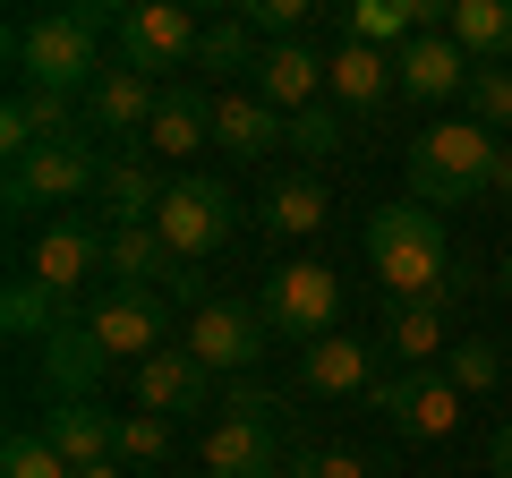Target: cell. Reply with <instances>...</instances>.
<instances>
[{"label": "cell", "instance_id": "obj_1", "mask_svg": "<svg viewBox=\"0 0 512 478\" xmlns=\"http://www.w3.org/2000/svg\"><path fill=\"white\" fill-rule=\"evenodd\" d=\"M103 35H120V9H103V0H86V9H52V18H18V26H9V69H18V86H43V94L86 103L94 77L111 69Z\"/></svg>", "mask_w": 512, "mask_h": 478}, {"label": "cell", "instance_id": "obj_2", "mask_svg": "<svg viewBox=\"0 0 512 478\" xmlns=\"http://www.w3.org/2000/svg\"><path fill=\"white\" fill-rule=\"evenodd\" d=\"M367 265L384 274V299H436L453 282V239L436 205H376L367 214Z\"/></svg>", "mask_w": 512, "mask_h": 478}, {"label": "cell", "instance_id": "obj_3", "mask_svg": "<svg viewBox=\"0 0 512 478\" xmlns=\"http://www.w3.org/2000/svg\"><path fill=\"white\" fill-rule=\"evenodd\" d=\"M495 154H504V137H487L478 120H427L402 154V180L419 205L444 214V205H470L495 188Z\"/></svg>", "mask_w": 512, "mask_h": 478}, {"label": "cell", "instance_id": "obj_4", "mask_svg": "<svg viewBox=\"0 0 512 478\" xmlns=\"http://www.w3.org/2000/svg\"><path fill=\"white\" fill-rule=\"evenodd\" d=\"M256 316H265V333L308 350L325 333H342V282H333V265L291 257V265H274V274L256 282Z\"/></svg>", "mask_w": 512, "mask_h": 478}, {"label": "cell", "instance_id": "obj_5", "mask_svg": "<svg viewBox=\"0 0 512 478\" xmlns=\"http://www.w3.org/2000/svg\"><path fill=\"white\" fill-rule=\"evenodd\" d=\"M154 231L171 239V257H180V265H205L222 239L239 231L231 180H214V171H180V180H171V197H163V214H154Z\"/></svg>", "mask_w": 512, "mask_h": 478}, {"label": "cell", "instance_id": "obj_6", "mask_svg": "<svg viewBox=\"0 0 512 478\" xmlns=\"http://www.w3.org/2000/svg\"><path fill=\"white\" fill-rule=\"evenodd\" d=\"M120 69L154 77L163 86V69H197V43H205V18H188L180 0H137V9H120Z\"/></svg>", "mask_w": 512, "mask_h": 478}, {"label": "cell", "instance_id": "obj_7", "mask_svg": "<svg viewBox=\"0 0 512 478\" xmlns=\"http://www.w3.org/2000/svg\"><path fill=\"white\" fill-rule=\"evenodd\" d=\"M103 188V154L86 146V137H60V146H43V154H26V163H9V214H43V205H77V197H94Z\"/></svg>", "mask_w": 512, "mask_h": 478}, {"label": "cell", "instance_id": "obj_8", "mask_svg": "<svg viewBox=\"0 0 512 478\" xmlns=\"http://www.w3.org/2000/svg\"><path fill=\"white\" fill-rule=\"evenodd\" d=\"M367 410H376L384 427L402 444H436L461 427V393L444 368H410V376H376V393H367Z\"/></svg>", "mask_w": 512, "mask_h": 478}, {"label": "cell", "instance_id": "obj_9", "mask_svg": "<svg viewBox=\"0 0 512 478\" xmlns=\"http://www.w3.org/2000/svg\"><path fill=\"white\" fill-rule=\"evenodd\" d=\"M188 350H197L214 376H248L256 359H265V316H256V299H205V308L188 316Z\"/></svg>", "mask_w": 512, "mask_h": 478}, {"label": "cell", "instance_id": "obj_10", "mask_svg": "<svg viewBox=\"0 0 512 478\" xmlns=\"http://www.w3.org/2000/svg\"><path fill=\"white\" fill-rule=\"evenodd\" d=\"M86 325H94V342L111 350V359H137L146 368L154 350H171L163 333H171V299L163 291H103L86 308Z\"/></svg>", "mask_w": 512, "mask_h": 478}, {"label": "cell", "instance_id": "obj_11", "mask_svg": "<svg viewBox=\"0 0 512 478\" xmlns=\"http://www.w3.org/2000/svg\"><path fill=\"white\" fill-rule=\"evenodd\" d=\"M128 393H137V410H154V419H180V410H205V402H214L222 376L205 368L188 342H171V350H154L146 368H137V385H128Z\"/></svg>", "mask_w": 512, "mask_h": 478}, {"label": "cell", "instance_id": "obj_12", "mask_svg": "<svg viewBox=\"0 0 512 478\" xmlns=\"http://www.w3.org/2000/svg\"><path fill=\"white\" fill-rule=\"evenodd\" d=\"M299 385H308L316 402H367V393H376V342H359V333L308 342L299 350Z\"/></svg>", "mask_w": 512, "mask_h": 478}, {"label": "cell", "instance_id": "obj_13", "mask_svg": "<svg viewBox=\"0 0 512 478\" xmlns=\"http://www.w3.org/2000/svg\"><path fill=\"white\" fill-rule=\"evenodd\" d=\"M103 248H111V231H94V222L60 214L52 231L35 239V257H26V274H35V282H52V291L69 299V291H86V282L103 274Z\"/></svg>", "mask_w": 512, "mask_h": 478}, {"label": "cell", "instance_id": "obj_14", "mask_svg": "<svg viewBox=\"0 0 512 478\" xmlns=\"http://www.w3.org/2000/svg\"><path fill=\"white\" fill-rule=\"evenodd\" d=\"M111 368H120V359H111V350L94 342V325H86V316H69V325H60L52 342H43V385H52V402H94Z\"/></svg>", "mask_w": 512, "mask_h": 478}, {"label": "cell", "instance_id": "obj_15", "mask_svg": "<svg viewBox=\"0 0 512 478\" xmlns=\"http://www.w3.org/2000/svg\"><path fill=\"white\" fill-rule=\"evenodd\" d=\"M393 77H402L410 103H453V94H470V52L453 35H410L393 52Z\"/></svg>", "mask_w": 512, "mask_h": 478}, {"label": "cell", "instance_id": "obj_16", "mask_svg": "<svg viewBox=\"0 0 512 478\" xmlns=\"http://www.w3.org/2000/svg\"><path fill=\"white\" fill-rule=\"evenodd\" d=\"M154 111H163V86L137 77V69H120V60H111V69L94 77V94H86V120H94V129H103V137H137V146H146Z\"/></svg>", "mask_w": 512, "mask_h": 478}, {"label": "cell", "instance_id": "obj_17", "mask_svg": "<svg viewBox=\"0 0 512 478\" xmlns=\"http://www.w3.org/2000/svg\"><path fill=\"white\" fill-rule=\"evenodd\" d=\"M60 137H77V103H69V94H43V86L9 94V111H0V154H9V163L60 146Z\"/></svg>", "mask_w": 512, "mask_h": 478}, {"label": "cell", "instance_id": "obj_18", "mask_svg": "<svg viewBox=\"0 0 512 478\" xmlns=\"http://www.w3.org/2000/svg\"><path fill=\"white\" fill-rule=\"evenodd\" d=\"M316 94H325V52L316 43H265L256 52V103H274L282 120H299Z\"/></svg>", "mask_w": 512, "mask_h": 478}, {"label": "cell", "instance_id": "obj_19", "mask_svg": "<svg viewBox=\"0 0 512 478\" xmlns=\"http://www.w3.org/2000/svg\"><path fill=\"white\" fill-rule=\"evenodd\" d=\"M205 478H282L274 419H214L205 427Z\"/></svg>", "mask_w": 512, "mask_h": 478}, {"label": "cell", "instance_id": "obj_20", "mask_svg": "<svg viewBox=\"0 0 512 478\" xmlns=\"http://www.w3.org/2000/svg\"><path fill=\"white\" fill-rule=\"evenodd\" d=\"M103 274H111V291H163V299H171V282H180L188 265L171 257V239L154 231V222H137V231H111Z\"/></svg>", "mask_w": 512, "mask_h": 478}, {"label": "cell", "instance_id": "obj_21", "mask_svg": "<svg viewBox=\"0 0 512 478\" xmlns=\"http://www.w3.org/2000/svg\"><path fill=\"white\" fill-rule=\"evenodd\" d=\"M214 146L239 154V163H256V154L291 146V120L274 103H256V86H231V94H214Z\"/></svg>", "mask_w": 512, "mask_h": 478}, {"label": "cell", "instance_id": "obj_22", "mask_svg": "<svg viewBox=\"0 0 512 478\" xmlns=\"http://www.w3.org/2000/svg\"><path fill=\"white\" fill-rule=\"evenodd\" d=\"M103 214H111V231H137V222H154L163 214V197H171V180L146 163V154H103Z\"/></svg>", "mask_w": 512, "mask_h": 478}, {"label": "cell", "instance_id": "obj_23", "mask_svg": "<svg viewBox=\"0 0 512 478\" xmlns=\"http://www.w3.org/2000/svg\"><path fill=\"white\" fill-rule=\"evenodd\" d=\"M197 146H214V94L188 77V86H163V111H154V129H146V154L188 163Z\"/></svg>", "mask_w": 512, "mask_h": 478}, {"label": "cell", "instance_id": "obj_24", "mask_svg": "<svg viewBox=\"0 0 512 478\" xmlns=\"http://www.w3.org/2000/svg\"><path fill=\"white\" fill-rule=\"evenodd\" d=\"M393 86H402V77H393V52H376V43H350V35H342V43L325 52V94H333L342 111H376Z\"/></svg>", "mask_w": 512, "mask_h": 478}, {"label": "cell", "instance_id": "obj_25", "mask_svg": "<svg viewBox=\"0 0 512 478\" xmlns=\"http://www.w3.org/2000/svg\"><path fill=\"white\" fill-rule=\"evenodd\" d=\"M43 436L60 444L69 470H94V461H120V419L103 402H52L43 410Z\"/></svg>", "mask_w": 512, "mask_h": 478}, {"label": "cell", "instance_id": "obj_26", "mask_svg": "<svg viewBox=\"0 0 512 478\" xmlns=\"http://www.w3.org/2000/svg\"><path fill=\"white\" fill-rule=\"evenodd\" d=\"M376 350H393V368H427L444 350V308L436 299H384V333H376Z\"/></svg>", "mask_w": 512, "mask_h": 478}, {"label": "cell", "instance_id": "obj_27", "mask_svg": "<svg viewBox=\"0 0 512 478\" xmlns=\"http://www.w3.org/2000/svg\"><path fill=\"white\" fill-rule=\"evenodd\" d=\"M444 35L470 52V69H512V0H453Z\"/></svg>", "mask_w": 512, "mask_h": 478}, {"label": "cell", "instance_id": "obj_28", "mask_svg": "<svg viewBox=\"0 0 512 478\" xmlns=\"http://www.w3.org/2000/svg\"><path fill=\"white\" fill-rule=\"evenodd\" d=\"M256 231H274V239H308V231H325V180H282V188H265V205H256Z\"/></svg>", "mask_w": 512, "mask_h": 478}, {"label": "cell", "instance_id": "obj_29", "mask_svg": "<svg viewBox=\"0 0 512 478\" xmlns=\"http://www.w3.org/2000/svg\"><path fill=\"white\" fill-rule=\"evenodd\" d=\"M0 325L18 333V342H52V333L69 325V308H60V291H52V282L18 274V282H9V299H0Z\"/></svg>", "mask_w": 512, "mask_h": 478}, {"label": "cell", "instance_id": "obj_30", "mask_svg": "<svg viewBox=\"0 0 512 478\" xmlns=\"http://www.w3.org/2000/svg\"><path fill=\"white\" fill-rule=\"evenodd\" d=\"M256 52H265V43L248 35V18H222V26H205L197 69H188V77H231V69H256Z\"/></svg>", "mask_w": 512, "mask_h": 478}, {"label": "cell", "instance_id": "obj_31", "mask_svg": "<svg viewBox=\"0 0 512 478\" xmlns=\"http://www.w3.org/2000/svg\"><path fill=\"white\" fill-rule=\"evenodd\" d=\"M0 478H77V470L60 461V444L43 436V427H9V444H0Z\"/></svg>", "mask_w": 512, "mask_h": 478}, {"label": "cell", "instance_id": "obj_32", "mask_svg": "<svg viewBox=\"0 0 512 478\" xmlns=\"http://www.w3.org/2000/svg\"><path fill=\"white\" fill-rule=\"evenodd\" d=\"M461 120H478L487 137H512V69H470V94H461Z\"/></svg>", "mask_w": 512, "mask_h": 478}, {"label": "cell", "instance_id": "obj_33", "mask_svg": "<svg viewBox=\"0 0 512 478\" xmlns=\"http://www.w3.org/2000/svg\"><path fill=\"white\" fill-rule=\"evenodd\" d=\"M444 376H453L461 402H470V393H495V385H504V350H495V342H453V350H444Z\"/></svg>", "mask_w": 512, "mask_h": 478}, {"label": "cell", "instance_id": "obj_34", "mask_svg": "<svg viewBox=\"0 0 512 478\" xmlns=\"http://www.w3.org/2000/svg\"><path fill=\"white\" fill-rule=\"evenodd\" d=\"M163 461H171V419L128 410L120 419V470H163Z\"/></svg>", "mask_w": 512, "mask_h": 478}, {"label": "cell", "instance_id": "obj_35", "mask_svg": "<svg viewBox=\"0 0 512 478\" xmlns=\"http://www.w3.org/2000/svg\"><path fill=\"white\" fill-rule=\"evenodd\" d=\"M291 146H299V154H342V146H350V120H342L333 103H308V111L291 120Z\"/></svg>", "mask_w": 512, "mask_h": 478}, {"label": "cell", "instance_id": "obj_36", "mask_svg": "<svg viewBox=\"0 0 512 478\" xmlns=\"http://www.w3.org/2000/svg\"><path fill=\"white\" fill-rule=\"evenodd\" d=\"M239 18H248V35H265V43H299L308 0H239Z\"/></svg>", "mask_w": 512, "mask_h": 478}, {"label": "cell", "instance_id": "obj_37", "mask_svg": "<svg viewBox=\"0 0 512 478\" xmlns=\"http://www.w3.org/2000/svg\"><path fill=\"white\" fill-rule=\"evenodd\" d=\"M291 478H376V470H367L359 453H299Z\"/></svg>", "mask_w": 512, "mask_h": 478}, {"label": "cell", "instance_id": "obj_38", "mask_svg": "<svg viewBox=\"0 0 512 478\" xmlns=\"http://www.w3.org/2000/svg\"><path fill=\"white\" fill-rule=\"evenodd\" d=\"M222 410L231 419H274V393L265 385H222Z\"/></svg>", "mask_w": 512, "mask_h": 478}, {"label": "cell", "instance_id": "obj_39", "mask_svg": "<svg viewBox=\"0 0 512 478\" xmlns=\"http://www.w3.org/2000/svg\"><path fill=\"white\" fill-rule=\"evenodd\" d=\"M487 470H495V478H512V419L487 436Z\"/></svg>", "mask_w": 512, "mask_h": 478}, {"label": "cell", "instance_id": "obj_40", "mask_svg": "<svg viewBox=\"0 0 512 478\" xmlns=\"http://www.w3.org/2000/svg\"><path fill=\"white\" fill-rule=\"evenodd\" d=\"M487 197H504V205H512V137H504V154H495V188H487Z\"/></svg>", "mask_w": 512, "mask_h": 478}, {"label": "cell", "instance_id": "obj_41", "mask_svg": "<svg viewBox=\"0 0 512 478\" xmlns=\"http://www.w3.org/2000/svg\"><path fill=\"white\" fill-rule=\"evenodd\" d=\"M77 478H128V470H120V461H94V470H77Z\"/></svg>", "mask_w": 512, "mask_h": 478}, {"label": "cell", "instance_id": "obj_42", "mask_svg": "<svg viewBox=\"0 0 512 478\" xmlns=\"http://www.w3.org/2000/svg\"><path fill=\"white\" fill-rule=\"evenodd\" d=\"M495 274H504V299H512V257H504V265H495Z\"/></svg>", "mask_w": 512, "mask_h": 478}]
</instances>
